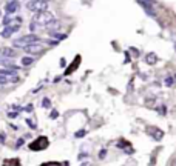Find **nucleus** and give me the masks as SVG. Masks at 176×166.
<instances>
[{
    "label": "nucleus",
    "instance_id": "nucleus-1",
    "mask_svg": "<svg viewBox=\"0 0 176 166\" xmlns=\"http://www.w3.org/2000/svg\"><path fill=\"white\" fill-rule=\"evenodd\" d=\"M54 16L51 12H48V11H42V12H37L36 16H34V19H32V23H31V29L34 31L36 28H48L53 22H54Z\"/></svg>",
    "mask_w": 176,
    "mask_h": 166
},
{
    "label": "nucleus",
    "instance_id": "nucleus-2",
    "mask_svg": "<svg viewBox=\"0 0 176 166\" xmlns=\"http://www.w3.org/2000/svg\"><path fill=\"white\" fill-rule=\"evenodd\" d=\"M26 8L32 12H42L48 8V2H45V0H30L26 3Z\"/></svg>",
    "mask_w": 176,
    "mask_h": 166
},
{
    "label": "nucleus",
    "instance_id": "nucleus-3",
    "mask_svg": "<svg viewBox=\"0 0 176 166\" xmlns=\"http://www.w3.org/2000/svg\"><path fill=\"white\" fill-rule=\"evenodd\" d=\"M36 42H39V37L36 36V34H28V36H23V37H20L17 40H14V46H19V48H25V46H28L31 43H36Z\"/></svg>",
    "mask_w": 176,
    "mask_h": 166
},
{
    "label": "nucleus",
    "instance_id": "nucleus-4",
    "mask_svg": "<svg viewBox=\"0 0 176 166\" xmlns=\"http://www.w3.org/2000/svg\"><path fill=\"white\" fill-rule=\"evenodd\" d=\"M48 145H50V142H48V138H46V137H39V138H36V140L30 145V149H32V151H42L45 148H48Z\"/></svg>",
    "mask_w": 176,
    "mask_h": 166
},
{
    "label": "nucleus",
    "instance_id": "nucleus-5",
    "mask_svg": "<svg viewBox=\"0 0 176 166\" xmlns=\"http://www.w3.org/2000/svg\"><path fill=\"white\" fill-rule=\"evenodd\" d=\"M138 3L144 8V11L148 14V16L156 17V11L153 9V2H150V0H138Z\"/></svg>",
    "mask_w": 176,
    "mask_h": 166
},
{
    "label": "nucleus",
    "instance_id": "nucleus-6",
    "mask_svg": "<svg viewBox=\"0 0 176 166\" xmlns=\"http://www.w3.org/2000/svg\"><path fill=\"white\" fill-rule=\"evenodd\" d=\"M23 49L28 52V54H40V52H43L45 49V46L42 43H39V42H36V43H31L28 46H25Z\"/></svg>",
    "mask_w": 176,
    "mask_h": 166
},
{
    "label": "nucleus",
    "instance_id": "nucleus-7",
    "mask_svg": "<svg viewBox=\"0 0 176 166\" xmlns=\"http://www.w3.org/2000/svg\"><path fill=\"white\" fill-rule=\"evenodd\" d=\"M147 134L150 135V137H153L154 140H158V142L164 137V132H162L159 128H156V126H148L147 128Z\"/></svg>",
    "mask_w": 176,
    "mask_h": 166
},
{
    "label": "nucleus",
    "instance_id": "nucleus-8",
    "mask_svg": "<svg viewBox=\"0 0 176 166\" xmlns=\"http://www.w3.org/2000/svg\"><path fill=\"white\" fill-rule=\"evenodd\" d=\"M19 2H16V0H12V2L11 3H8V5H6L5 6V9H6V12H8V14H12V12H16L17 9H19Z\"/></svg>",
    "mask_w": 176,
    "mask_h": 166
},
{
    "label": "nucleus",
    "instance_id": "nucleus-9",
    "mask_svg": "<svg viewBox=\"0 0 176 166\" xmlns=\"http://www.w3.org/2000/svg\"><path fill=\"white\" fill-rule=\"evenodd\" d=\"M0 54L5 55V57H8V59H11V57L16 55V51L11 49V48H0Z\"/></svg>",
    "mask_w": 176,
    "mask_h": 166
},
{
    "label": "nucleus",
    "instance_id": "nucleus-10",
    "mask_svg": "<svg viewBox=\"0 0 176 166\" xmlns=\"http://www.w3.org/2000/svg\"><path fill=\"white\" fill-rule=\"evenodd\" d=\"M20 162L19 158H11V160H5L3 162V166H19Z\"/></svg>",
    "mask_w": 176,
    "mask_h": 166
},
{
    "label": "nucleus",
    "instance_id": "nucleus-11",
    "mask_svg": "<svg viewBox=\"0 0 176 166\" xmlns=\"http://www.w3.org/2000/svg\"><path fill=\"white\" fill-rule=\"evenodd\" d=\"M32 63H34V59H32V57H23L22 59V65L23 66H30Z\"/></svg>",
    "mask_w": 176,
    "mask_h": 166
},
{
    "label": "nucleus",
    "instance_id": "nucleus-12",
    "mask_svg": "<svg viewBox=\"0 0 176 166\" xmlns=\"http://www.w3.org/2000/svg\"><path fill=\"white\" fill-rule=\"evenodd\" d=\"M145 62H147L148 65L156 63V55H154V54H148V55H147V59H145Z\"/></svg>",
    "mask_w": 176,
    "mask_h": 166
},
{
    "label": "nucleus",
    "instance_id": "nucleus-13",
    "mask_svg": "<svg viewBox=\"0 0 176 166\" xmlns=\"http://www.w3.org/2000/svg\"><path fill=\"white\" fill-rule=\"evenodd\" d=\"M51 37H54V39H57V40H62V39H65L66 37V34H59V32H51L50 34Z\"/></svg>",
    "mask_w": 176,
    "mask_h": 166
},
{
    "label": "nucleus",
    "instance_id": "nucleus-14",
    "mask_svg": "<svg viewBox=\"0 0 176 166\" xmlns=\"http://www.w3.org/2000/svg\"><path fill=\"white\" fill-rule=\"evenodd\" d=\"M164 83H165V86H168V88L173 86V85H175V77H167Z\"/></svg>",
    "mask_w": 176,
    "mask_h": 166
},
{
    "label": "nucleus",
    "instance_id": "nucleus-15",
    "mask_svg": "<svg viewBox=\"0 0 176 166\" xmlns=\"http://www.w3.org/2000/svg\"><path fill=\"white\" fill-rule=\"evenodd\" d=\"M8 82H9V79L6 77V75H2V74H0V85H6Z\"/></svg>",
    "mask_w": 176,
    "mask_h": 166
},
{
    "label": "nucleus",
    "instance_id": "nucleus-16",
    "mask_svg": "<svg viewBox=\"0 0 176 166\" xmlns=\"http://www.w3.org/2000/svg\"><path fill=\"white\" fill-rule=\"evenodd\" d=\"M42 105H43V108H50V105H51V103H50V100H48V99H43Z\"/></svg>",
    "mask_w": 176,
    "mask_h": 166
},
{
    "label": "nucleus",
    "instance_id": "nucleus-17",
    "mask_svg": "<svg viewBox=\"0 0 176 166\" xmlns=\"http://www.w3.org/2000/svg\"><path fill=\"white\" fill-rule=\"evenodd\" d=\"M9 22H12V20H11V17H5V20H3V25H9Z\"/></svg>",
    "mask_w": 176,
    "mask_h": 166
},
{
    "label": "nucleus",
    "instance_id": "nucleus-18",
    "mask_svg": "<svg viewBox=\"0 0 176 166\" xmlns=\"http://www.w3.org/2000/svg\"><path fill=\"white\" fill-rule=\"evenodd\" d=\"M105 154H107V151H105V149H102V151L99 152V158H104V157H105Z\"/></svg>",
    "mask_w": 176,
    "mask_h": 166
},
{
    "label": "nucleus",
    "instance_id": "nucleus-19",
    "mask_svg": "<svg viewBox=\"0 0 176 166\" xmlns=\"http://www.w3.org/2000/svg\"><path fill=\"white\" fill-rule=\"evenodd\" d=\"M85 134H87V131H79V132L76 134V137H84Z\"/></svg>",
    "mask_w": 176,
    "mask_h": 166
},
{
    "label": "nucleus",
    "instance_id": "nucleus-20",
    "mask_svg": "<svg viewBox=\"0 0 176 166\" xmlns=\"http://www.w3.org/2000/svg\"><path fill=\"white\" fill-rule=\"evenodd\" d=\"M26 122H28V124H30V126H31V128H36V124H34V123H32V122H31L30 119H28V120H26Z\"/></svg>",
    "mask_w": 176,
    "mask_h": 166
},
{
    "label": "nucleus",
    "instance_id": "nucleus-21",
    "mask_svg": "<svg viewBox=\"0 0 176 166\" xmlns=\"http://www.w3.org/2000/svg\"><path fill=\"white\" fill-rule=\"evenodd\" d=\"M26 111H32V105H28V106H26Z\"/></svg>",
    "mask_w": 176,
    "mask_h": 166
}]
</instances>
